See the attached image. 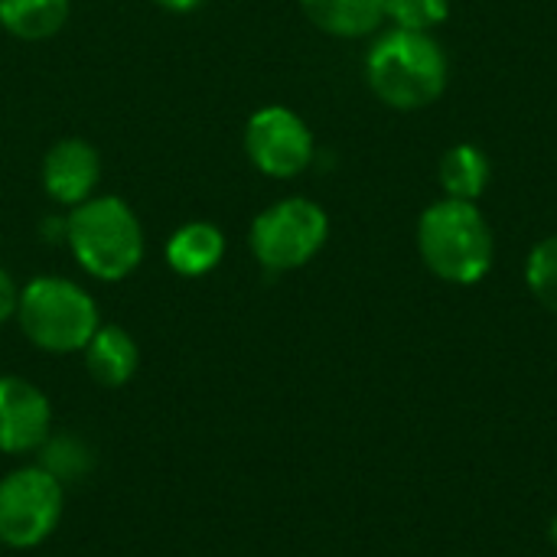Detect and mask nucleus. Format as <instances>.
<instances>
[{"instance_id":"nucleus-1","label":"nucleus","mask_w":557,"mask_h":557,"mask_svg":"<svg viewBox=\"0 0 557 557\" xmlns=\"http://www.w3.org/2000/svg\"><path fill=\"white\" fill-rule=\"evenodd\" d=\"M450 62L444 46L431 33L388 29L366 55L369 88L395 111H421L434 104L447 88Z\"/></svg>"},{"instance_id":"nucleus-2","label":"nucleus","mask_w":557,"mask_h":557,"mask_svg":"<svg viewBox=\"0 0 557 557\" xmlns=\"http://www.w3.org/2000/svg\"><path fill=\"white\" fill-rule=\"evenodd\" d=\"M418 251L431 274L447 284H480L496 258V238L476 202L441 199L418 219Z\"/></svg>"},{"instance_id":"nucleus-3","label":"nucleus","mask_w":557,"mask_h":557,"mask_svg":"<svg viewBox=\"0 0 557 557\" xmlns=\"http://www.w3.org/2000/svg\"><path fill=\"white\" fill-rule=\"evenodd\" d=\"M65 245L95 281H124L144 261V228L121 196H91L65 215Z\"/></svg>"},{"instance_id":"nucleus-4","label":"nucleus","mask_w":557,"mask_h":557,"mask_svg":"<svg viewBox=\"0 0 557 557\" xmlns=\"http://www.w3.org/2000/svg\"><path fill=\"white\" fill-rule=\"evenodd\" d=\"M16 320L23 336L55 356L82 352L101 326L95 297L69 277L42 274L20 290Z\"/></svg>"},{"instance_id":"nucleus-5","label":"nucleus","mask_w":557,"mask_h":557,"mask_svg":"<svg viewBox=\"0 0 557 557\" xmlns=\"http://www.w3.org/2000/svg\"><path fill=\"white\" fill-rule=\"evenodd\" d=\"M330 238V219L320 202L287 196L268 206L248 232L251 255L268 271H297L310 264Z\"/></svg>"},{"instance_id":"nucleus-6","label":"nucleus","mask_w":557,"mask_h":557,"mask_svg":"<svg viewBox=\"0 0 557 557\" xmlns=\"http://www.w3.org/2000/svg\"><path fill=\"white\" fill-rule=\"evenodd\" d=\"M65 486L39 463L16 467L0 480V545L13 552L39 548L62 522Z\"/></svg>"},{"instance_id":"nucleus-7","label":"nucleus","mask_w":557,"mask_h":557,"mask_svg":"<svg viewBox=\"0 0 557 557\" xmlns=\"http://www.w3.org/2000/svg\"><path fill=\"white\" fill-rule=\"evenodd\" d=\"M245 153L264 176L290 180L313 163V134L297 111L268 104L245 124Z\"/></svg>"},{"instance_id":"nucleus-8","label":"nucleus","mask_w":557,"mask_h":557,"mask_svg":"<svg viewBox=\"0 0 557 557\" xmlns=\"http://www.w3.org/2000/svg\"><path fill=\"white\" fill-rule=\"evenodd\" d=\"M52 434V405L33 382L0 375V454L39 450Z\"/></svg>"},{"instance_id":"nucleus-9","label":"nucleus","mask_w":557,"mask_h":557,"mask_svg":"<svg viewBox=\"0 0 557 557\" xmlns=\"http://www.w3.org/2000/svg\"><path fill=\"white\" fill-rule=\"evenodd\" d=\"M101 180V157L82 137H65L42 157V189L59 206H82Z\"/></svg>"},{"instance_id":"nucleus-10","label":"nucleus","mask_w":557,"mask_h":557,"mask_svg":"<svg viewBox=\"0 0 557 557\" xmlns=\"http://www.w3.org/2000/svg\"><path fill=\"white\" fill-rule=\"evenodd\" d=\"M82 352H85L88 375L101 388H124L137 375V366H140L134 336L117 323H101Z\"/></svg>"},{"instance_id":"nucleus-11","label":"nucleus","mask_w":557,"mask_h":557,"mask_svg":"<svg viewBox=\"0 0 557 557\" xmlns=\"http://www.w3.org/2000/svg\"><path fill=\"white\" fill-rule=\"evenodd\" d=\"M166 264L180 277H202L225 258V235L212 222H186L166 238Z\"/></svg>"},{"instance_id":"nucleus-12","label":"nucleus","mask_w":557,"mask_h":557,"mask_svg":"<svg viewBox=\"0 0 557 557\" xmlns=\"http://www.w3.org/2000/svg\"><path fill=\"white\" fill-rule=\"evenodd\" d=\"M307 20L339 39L372 36L385 23V0H300Z\"/></svg>"},{"instance_id":"nucleus-13","label":"nucleus","mask_w":557,"mask_h":557,"mask_svg":"<svg viewBox=\"0 0 557 557\" xmlns=\"http://www.w3.org/2000/svg\"><path fill=\"white\" fill-rule=\"evenodd\" d=\"M441 186L447 193V199H463V202H476L486 186H490V157L476 147V144H454L444 157H441Z\"/></svg>"},{"instance_id":"nucleus-14","label":"nucleus","mask_w":557,"mask_h":557,"mask_svg":"<svg viewBox=\"0 0 557 557\" xmlns=\"http://www.w3.org/2000/svg\"><path fill=\"white\" fill-rule=\"evenodd\" d=\"M69 20V0H0V29L20 39H49Z\"/></svg>"},{"instance_id":"nucleus-15","label":"nucleus","mask_w":557,"mask_h":557,"mask_svg":"<svg viewBox=\"0 0 557 557\" xmlns=\"http://www.w3.org/2000/svg\"><path fill=\"white\" fill-rule=\"evenodd\" d=\"M91 463H95L91 450L69 434H49V441L39 447V467H46L62 486L69 480H82L91 470Z\"/></svg>"},{"instance_id":"nucleus-16","label":"nucleus","mask_w":557,"mask_h":557,"mask_svg":"<svg viewBox=\"0 0 557 557\" xmlns=\"http://www.w3.org/2000/svg\"><path fill=\"white\" fill-rule=\"evenodd\" d=\"M525 284L542 307L557 313V232L542 238L525 261Z\"/></svg>"},{"instance_id":"nucleus-17","label":"nucleus","mask_w":557,"mask_h":557,"mask_svg":"<svg viewBox=\"0 0 557 557\" xmlns=\"http://www.w3.org/2000/svg\"><path fill=\"white\" fill-rule=\"evenodd\" d=\"M450 16V0H385V20H392L398 29L431 33V26H441Z\"/></svg>"},{"instance_id":"nucleus-18","label":"nucleus","mask_w":557,"mask_h":557,"mask_svg":"<svg viewBox=\"0 0 557 557\" xmlns=\"http://www.w3.org/2000/svg\"><path fill=\"white\" fill-rule=\"evenodd\" d=\"M16 307H20V287L0 268V323H7L10 317H16Z\"/></svg>"},{"instance_id":"nucleus-19","label":"nucleus","mask_w":557,"mask_h":557,"mask_svg":"<svg viewBox=\"0 0 557 557\" xmlns=\"http://www.w3.org/2000/svg\"><path fill=\"white\" fill-rule=\"evenodd\" d=\"M157 3L166 7V10H173V13H189V10L202 7L206 0H157Z\"/></svg>"},{"instance_id":"nucleus-20","label":"nucleus","mask_w":557,"mask_h":557,"mask_svg":"<svg viewBox=\"0 0 557 557\" xmlns=\"http://www.w3.org/2000/svg\"><path fill=\"white\" fill-rule=\"evenodd\" d=\"M548 535H552V542H555V548H557V516L552 519V529H548Z\"/></svg>"}]
</instances>
